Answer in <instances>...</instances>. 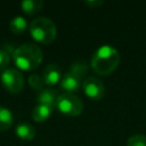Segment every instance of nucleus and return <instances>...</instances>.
Returning a JSON list of instances; mask_svg holds the SVG:
<instances>
[{"label":"nucleus","instance_id":"8","mask_svg":"<svg viewBox=\"0 0 146 146\" xmlns=\"http://www.w3.org/2000/svg\"><path fill=\"white\" fill-rule=\"evenodd\" d=\"M82 87V82L79 78L74 76L70 72H67L60 80V88L64 89L68 94H74L80 88Z\"/></svg>","mask_w":146,"mask_h":146},{"label":"nucleus","instance_id":"18","mask_svg":"<svg viewBox=\"0 0 146 146\" xmlns=\"http://www.w3.org/2000/svg\"><path fill=\"white\" fill-rule=\"evenodd\" d=\"M9 62H10V56H9V52L5 49H0V71L3 70L9 65Z\"/></svg>","mask_w":146,"mask_h":146},{"label":"nucleus","instance_id":"15","mask_svg":"<svg viewBox=\"0 0 146 146\" xmlns=\"http://www.w3.org/2000/svg\"><path fill=\"white\" fill-rule=\"evenodd\" d=\"M9 27H10V31L15 34H21L23 33L26 27H27V23L25 21V18H23L22 16H16L14 17L10 23H9Z\"/></svg>","mask_w":146,"mask_h":146},{"label":"nucleus","instance_id":"19","mask_svg":"<svg viewBox=\"0 0 146 146\" xmlns=\"http://www.w3.org/2000/svg\"><path fill=\"white\" fill-rule=\"evenodd\" d=\"M86 5L89 6L90 8H97L103 5V1H92L91 0V1H86Z\"/></svg>","mask_w":146,"mask_h":146},{"label":"nucleus","instance_id":"14","mask_svg":"<svg viewBox=\"0 0 146 146\" xmlns=\"http://www.w3.org/2000/svg\"><path fill=\"white\" fill-rule=\"evenodd\" d=\"M13 114L7 107L0 106V131L8 130L13 124Z\"/></svg>","mask_w":146,"mask_h":146},{"label":"nucleus","instance_id":"16","mask_svg":"<svg viewBox=\"0 0 146 146\" xmlns=\"http://www.w3.org/2000/svg\"><path fill=\"white\" fill-rule=\"evenodd\" d=\"M29 84H30L34 90L41 91V90L43 89V84H44V82H43L42 76H40L39 74L33 73V74H31V75L29 76Z\"/></svg>","mask_w":146,"mask_h":146},{"label":"nucleus","instance_id":"6","mask_svg":"<svg viewBox=\"0 0 146 146\" xmlns=\"http://www.w3.org/2000/svg\"><path fill=\"white\" fill-rule=\"evenodd\" d=\"M82 89L89 98L95 99V100L102 99L105 92V87L103 82L99 79L94 78V76H90L82 82Z\"/></svg>","mask_w":146,"mask_h":146},{"label":"nucleus","instance_id":"17","mask_svg":"<svg viewBox=\"0 0 146 146\" xmlns=\"http://www.w3.org/2000/svg\"><path fill=\"white\" fill-rule=\"evenodd\" d=\"M127 146H146V136L144 135L131 136L127 141Z\"/></svg>","mask_w":146,"mask_h":146},{"label":"nucleus","instance_id":"12","mask_svg":"<svg viewBox=\"0 0 146 146\" xmlns=\"http://www.w3.org/2000/svg\"><path fill=\"white\" fill-rule=\"evenodd\" d=\"M68 72L74 76L79 78L80 80H82L88 73V64L84 60H75L71 64Z\"/></svg>","mask_w":146,"mask_h":146},{"label":"nucleus","instance_id":"9","mask_svg":"<svg viewBox=\"0 0 146 146\" xmlns=\"http://www.w3.org/2000/svg\"><path fill=\"white\" fill-rule=\"evenodd\" d=\"M57 92L55 89H51V88H46V89H42L41 91H39L38 94V102L39 104L41 105H46V106H49V107H54L56 105V100H57Z\"/></svg>","mask_w":146,"mask_h":146},{"label":"nucleus","instance_id":"10","mask_svg":"<svg viewBox=\"0 0 146 146\" xmlns=\"http://www.w3.org/2000/svg\"><path fill=\"white\" fill-rule=\"evenodd\" d=\"M51 107L46 106V105H41L39 104L38 106L34 107V110L32 111V117L35 122H44L48 120V117L51 114Z\"/></svg>","mask_w":146,"mask_h":146},{"label":"nucleus","instance_id":"2","mask_svg":"<svg viewBox=\"0 0 146 146\" xmlns=\"http://www.w3.org/2000/svg\"><path fill=\"white\" fill-rule=\"evenodd\" d=\"M16 66L24 71H32L36 68L43 58L42 50L35 43H23L11 52Z\"/></svg>","mask_w":146,"mask_h":146},{"label":"nucleus","instance_id":"3","mask_svg":"<svg viewBox=\"0 0 146 146\" xmlns=\"http://www.w3.org/2000/svg\"><path fill=\"white\" fill-rule=\"evenodd\" d=\"M30 33L35 41L43 44H49L56 39L57 29L50 18L38 17L31 22Z\"/></svg>","mask_w":146,"mask_h":146},{"label":"nucleus","instance_id":"4","mask_svg":"<svg viewBox=\"0 0 146 146\" xmlns=\"http://www.w3.org/2000/svg\"><path fill=\"white\" fill-rule=\"evenodd\" d=\"M55 106L60 113L68 116H78L83 111L82 100L74 94L68 92H63L58 95Z\"/></svg>","mask_w":146,"mask_h":146},{"label":"nucleus","instance_id":"7","mask_svg":"<svg viewBox=\"0 0 146 146\" xmlns=\"http://www.w3.org/2000/svg\"><path fill=\"white\" fill-rule=\"evenodd\" d=\"M42 79L44 84L48 86H54L58 82H60L62 80V72L60 68L58 67L57 64H48L46 66V68L43 70V74H42Z\"/></svg>","mask_w":146,"mask_h":146},{"label":"nucleus","instance_id":"1","mask_svg":"<svg viewBox=\"0 0 146 146\" xmlns=\"http://www.w3.org/2000/svg\"><path fill=\"white\" fill-rule=\"evenodd\" d=\"M91 68L99 75H108L115 71L120 63V54L112 46L98 48L91 57Z\"/></svg>","mask_w":146,"mask_h":146},{"label":"nucleus","instance_id":"13","mask_svg":"<svg viewBox=\"0 0 146 146\" xmlns=\"http://www.w3.org/2000/svg\"><path fill=\"white\" fill-rule=\"evenodd\" d=\"M21 7L24 13H26L29 15H33L42 9L43 1H41V0H24V1H22Z\"/></svg>","mask_w":146,"mask_h":146},{"label":"nucleus","instance_id":"11","mask_svg":"<svg viewBox=\"0 0 146 146\" xmlns=\"http://www.w3.org/2000/svg\"><path fill=\"white\" fill-rule=\"evenodd\" d=\"M16 135L23 140H32L35 136V130L33 125L29 123H21L16 127Z\"/></svg>","mask_w":146,"mask_h":146},{"label":"nucleus","instance_id":"5","mask_svg":"<svg viewBox=\"0 0 146 146\" xmlns=\"http://www.w3.org/2000/svg\"><path fill=\"white\" fill-rule=\"evenodd\" d=\"M1 82L11 94H18L24 88V76L16 68H6L1 73Z\"/></svg>","mask_w":146,"mask_h":146}]
</instances>
